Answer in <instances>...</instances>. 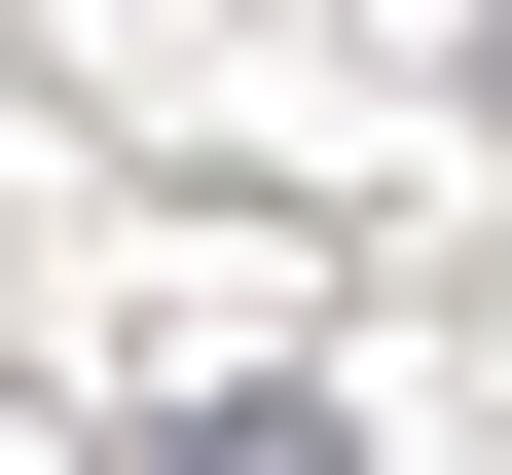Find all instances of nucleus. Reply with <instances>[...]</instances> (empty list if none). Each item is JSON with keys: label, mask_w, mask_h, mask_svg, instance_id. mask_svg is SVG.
I'll list each match as a JSON object with an SVG mask.
<instances>
[{"label": "nucleus", "mask_w": 512, "mask_h": 475, "mask_svg": "<svg viewBox=\"0 0 512 475\" xmlns=\"http://www.w3.org/2000/svg\"><path fill=\"white\" fill-rule=\"evenodd\" d=\"M147 475H330V402H183V439H147Z\"/></svg>", "instance_id": "nucleus-1"}]
</instances>
